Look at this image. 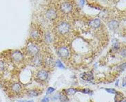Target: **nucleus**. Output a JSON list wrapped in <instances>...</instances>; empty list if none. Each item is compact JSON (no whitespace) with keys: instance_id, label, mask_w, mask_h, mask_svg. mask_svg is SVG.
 Masks as SVG:
<instances>
[{"instance_id":"obj_1","label":"nucleus","mask_w":126,"mask_h":102,"mask_svg":"<svg viewBox=\"0 0 126 102\" xmlns=\"http://www.w3.org/2000/svg\"><path fill=\"white\" fill-rule=\"evenodd\" d=\"M59 10L63 14H70L74 10L73 4L69 1H64L59 6Z\"/></svg>"},{"instance_id":"obj_2","label":"nucleus","mask_w":126,"mask_h":102,"mask_svg":"<svg viewBox=\"0 0 126 102\" xmlns=\"http://www.w3.org/2000/svg\"><path fill=\"white\" fill-rule=\"evenodd\" d=\"M70 24L66 21H61L57 25V30L61 34H66L70 30Z\"/></svg>"},{"instance_id":"obj_3","label":"nucleus","mask_w":126,"mask_h":102,"mask_svg":"<svg viewBox=\"0 0 126 102\" xmlns=\"http://www.w3.org/2000/svg\"><path fill=\"white\" fill-rule=\"evenodd\" d=\"M44 16L48 20L52 21L56 20L58 17V10L54 7H50L45 11Z\"/></svg>"},{"instance_id":"obj_4","label":"nucleus","mask_w":126,"mask_h":102,"mask_svg":"<svg viewBox=\"0 0 126 102\" xmlns=\"http://www.w3.org/2000/svg\"><path fill=\"white\" fill-rule=\"evenodd\" d=\"M26 51L28 52V53H29L32 56H34L39 54V48L37 46V45H36L34 42H30L28 43L27 46H26Z\"/></svg>"},{"instance_id":"obj_5","label":"nucleus","mask_w":126,"mask_h":102,"mask_svg":"<svg viewBox=\"0 0 126 102\" xmlns=\"http://www.w3.org/2000/svg\"><path fill=\"white\" fill-rule=\"evenodd\" d=\"M57 54L59 56V57L64 58V59H66L70 56V50L67 47L61 46L58 48Z\"/></svg>"},{"instance_id":"obj_6","label":"nucleus","mask_w":126,"mask_h":102,"mask_svg":"<svg viewBox=\"0 0 126 102\" xmlns=\"http://www.w3.org/2000/svg\"><path fill=\"white\" fill-rule=\"evenodd\" d=\"M11 59L15 62H19L23 60V55L21 51L19 50H15L11 52Z\"/></svg>"},{"instance_id":"obj_7","label":"nucleus","mask_w":126,"mask_h":102,"mask_svg":"<svg viewBox=\"0 0 126 102\" xmlns=\"http://www.w3.org/2000/svg\"><path fill=\"white\" fill-rule=\"evenodd\" d=\"M30 35L31 37L34 40H38L41 37V31L35 26L32 27L31 30L30 31Z\"/></svg>"},{"instance_id":"obj_8","label":"nucleus","mask_w":126,"mask_h":102,"mask_svg":"<svg viewBox=\"0 0 126 102\" xmlns=\"http://www.w3.org/2000/svg\"><path fill=\"white\" fill-rule=\"evenodd\" d=\"M88 25L93 29H97L101 27V21L99 19H92L91 20H90L89 23H88Z\"/></svg>"},{"instance_id":"obj_9","label":"nucleus","mask_w":126,"mask_h":102,"mask_svg":"<svg viewBox=\"0 0 126 102\" xmlns=\"http://www.w3.org/2000/svg\"><path fill=\"white\" fill-rule=\"evenodd\" d=\"M107 25L111 30H116L119 26V22L116 19H110L107 22Z\"/></svg>"},{"instance_id":"obj_10","label":"nucleus","mask_w":126,"mask_h":102,"mask_svg":"<svg viewBox=\"0 0 126 102\" xmlns=\"http://www.w3.org/2000/svg\"><path fill=\"white\" fill-rule=\"evenodd\" d=\"M48 72L45 70H41L39 71L37 74V77L41 81H45L48 79Z\"/></svg>"},{"instance_id":"obj_11","label":"nucleus","mask_w":126,"mask_h":102,"mask_svg":"<svg viewBox=\"0 0 126 102\" xmlns=\"http://www.w3.org/2000/svg\"><path fill=\"white\" fill-rule=\"evenodd\" d=\"M32 62L35 66H40L42 63V58L39 55L34 56H33V58L32 59Z\"/></svg>"},{"instance_id":"obj_12","label":"nucleus","mask_w":126,"mask_h":102,"mask_svg":"<svg viewBox=\"0 0 126 102\" xmlns=\"http://www.w3.org/2000/svg\"><path fill=\"white\" fill-rule=\"evenodd\" d=\"M11 88H12V91H14L15 92H17V93L21 92V89H22L21 86L19 83H15V84H13L11 86Z\"/></svg>"},{"instance_id":"obj_13","label":"nucleus","mask_w":126,"mask_h":102,"mask_svg":"<svg viewBox=\"0 0 126 102\" xmlns=\"http://www.w3.org/2000/svg\"><path fill=\"white\" fill-rule=\"evenodd\" d=\"M93 77H94L93 73L90 71L85 73L82 76V78L84 79V80H86V81H90L93 79Z\"/></svg>"},{"instance_id":"obj_14","label":"nucleus","mask_w":126,"mask_h":102,"mask_svg":"<svg viewBox=\"0 0 126 102\" xmlns=\"http://www.w3.org/2000/svg\"><path fill=\"white\" fill-rule=\"evenodd\" d=\"M124 100V97L122 94L121 93H116L115 97V102H122Z\"/></svg>"},{"instance_id":"obj_15","label":"nucleus","mask_w":126,"mask_h":102,"mask_svg":"<svg viewBox=\"0 0 126 102\" xmlns=\"http://www.w3.org/2000/svg\"><path fill=\"white\" fill-rule=\"evenodd\" d=\"M76 92H77V90L74 88H69V89L65 90V92L68 95H73Z\"/></svg>"},{"instance_id":"obj_16","label":"nucleus","mask_w":126,"mask_h":102,"mask_svg":"<svg viewBox=\"0 0 126 102\" xmlns=\"http://www.w3.org/2000/svg\"><path fill=\"white\" fill-rule=\"evenodd\" d=\"M46 63L48 66H51V67H53L54 64V60H53L52 58H46Z\"/></svg>"},{"instance_id":"obj_17","label":"nucleus","mask_w":126,"mask_h":102,"mask_svg":"<svg viewBox=\"0 0 126 102\" xmlns=\"http://www.w3.org/2000/svg\"><path fill=\"white\" fill-rule=\"evenodd\" d=\"M59 99L61 102H69V99L67 96L64 95L63 94H61L59 96Z\"/></svg>"},{"instance_id":"obj_18","label":"nucleus","mask_w":126,"mask_h":102,"mask_svg":"<svg viewBox=\"0 0 126 102\" xmlns=\"http://www.w3.org/2000/svg\"><path fill=\"white\" fill-rule=\"evenodd\" d=\"M45 40L46 42H52V39H53V38H52V36H51V34H50V33H47V34H46V35H45Z\"/></svg>"},{"instance_id":"obj_19","label":"nucleus","mask_w":126,"mask_h":102,"mask_svg":"<svg viewBox=\"0 0 126 102\" xmlns=\"http://www.w3.org/2000/svg\"><path fill=\"white\" fill-rule=\"evenodd\" d=\"M28 94L31 97H37L40 95V92H39L37 91H30Z\"/></svg>"},{"instance_id":"obj_20","label":"nucleus","mask_w":126,"mask_h":102,"mask_svg":"<svg viewBox=\"0 0 126 102\" xmlns=\"http://www.w3.org/2000/svg\"><path fill=\"white\" fill-rule=\"evenodd\" d=\"M5 67H6V63L3 60L0 59V71H4L5 69Z\"/></svg>"},{"instance_id":"obj_21","label":"nucleus","mask_w":126,"mask_h":102,"mask_svg":"<svg viewBox=\"0 0 126 102\" xmlns=\"http://www.w3.org/2000/svg\"><path fill=\"white\" fill-rule=\"evenodd\" d=\"M56 64H57V66L58 67V68H59V69H65L64 65H63V64H62V62L60 61L59 60H58L57 61Z\"/></svg>"},{"instance_id":"obj_22","label":"nucleus","mask_w":126,"mask_h":102,"mask_svg":"<svg viewBox=\"0 0 126 102\" xmlns=\"http://www.w3.org/2000/svg\"><path fill=\"white\" fill-rule=\"evenodd\" d=\"M105 91L109 93H111V94H116L117 92L115 89H113V88H106Z\"/></svg>"},{"instance_id":"obj_23","label":"nucleus","mask_w":126,"mask_h":102,"mask_svg":"<svg viewBox=\"0 0 126 102\" xmlns=\"http://www.w3.org/2000/svg\"><path fill=\"white\" fill-rule=\"evenodd\" d=\"M54 88H53V87H49L48 88V90H47V94H50V93H52L54 91Z\"/></svg>"},{"instance_id":"obj_24","label":"nucleus","mask_w":126,"mask_h":102,"mask_svg":"<svg viewBox=\"0 0 126 102\" xmlns=\"http://www.w3.org/2000/svg\"><path fill=\"white\" fill-rule=\"evenodd\" d=\"M50 102V99H49L48 97H44V98L42 99L41 102Z\"/></svg>"},{"instance_id":"obj_25","label":"nucleus","mask_w":126,"mask_h":102,"mask_svg":"<svg viewBox=\"0 0 126 102\" xmlns=\"http://www.w3.org/2000/svg\"><path fill=\"white\" fill-rule=\"evenodd\" d=\"M126 49L124 48V49H123V50H122V55H123V57H125L126 56Z\"/></svg>"},{"instance_id":"obj_26","label":"nucleus","mask_w":126,"mask_h":102,"mask_svg":"<svg viewBox=\"0 0 126 102\" xmlns=\"http://www.w3.org/2000/svg\"><path fill=\"white\" fill-rule=\"evenodd\" d=\"M123 86H126V79L123 80Z\"/></svg>"},{"instance_id":"obj_27","label":"nucleus","mask_w":126,"mask_h":102,"mask_svg":"<svg viewBox=\"0 0 126 102\" xmlns=\"http://www.w3.org/2000/svg\"><path fill=\"white\" fill-rule=\"evenodd\" d=\"M19 102H33L32 101H28V102H24V101H19Z\"/></svg>"},{"instance_id":"obj_28","label":"nucleus","mask_w":126,"mask_h":102,"mask_svg":"<svg viewBox=\"0 0 126 102\" xmlns=\"http://www.w3.org/2000/svg\"><path fill=\"white\" fill-rule=\"evenodd\" d=\"M118 82H119V81H118V80H117V82H116V86H117V85H118Z\"/></svg>"},{"instance_id":"obj_29","label":"nucleus","mask_w":126,"mask_h":102,"mask_svg":"<svg viewBox=\"0 0 126 102\" xmlns=\"http://www.w3.org/2000/svg\"><path fill=\"white\" fill-rule=\"evenodd\" d=\"M122 102H126V99H124V100H123Z\"/></svg>"}]
</instances>
